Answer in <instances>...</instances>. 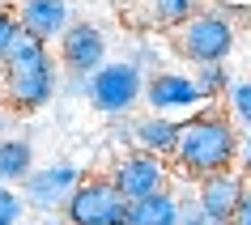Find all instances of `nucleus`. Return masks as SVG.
<instances>
[{
	"instance_id": "1",
	"label": "nucleus",
	"mask_w": 251,
	"mask_h": 225,
	"mask_svg": "<svg viewBox=\"0 0 251 225\" xmlns=\"http://www.w3.org/2000/svg\"><path fill=\"white\" fill-rule=\"evenodd\" d=\"M0 90H4V106L13 115H39L55 102L60 93V68H55L47 43L30 39L17 30L13 47L0 64Z\"/></svg>"
},
{
	"instance_id": "2",
	"label": "nucleus",
	"mask_w": 251,
	"mask_h": 225,
	"mask_svg": "<svg viewBox=\"0 0 251 225\" xmlns=\"http://www.w3.org/2000/svg\"><path fill=\"white\" fill-rule=\"evenodd\" d=\"M234 153H238V132L230 115L222 111H204L200 106L196 115H187L179 123V140H175V166L187 179H209L217 170H234Z\"/></svg>"
},
{
	"instance_id": "3",
	"label": "nucleus",
	"mask_w": 251,
	"mask_h": 225,
	"mask_svg": "<svg viewBox=\"0 0 251 225\" xmlns=\"http://www.w3.org/2000/svg\"><path fill=\"white\" fill-rule=\"evenodd\" d=\"M171 47L183 55L187 64H226L238 47V26L217 9H200L171 30Z\"/></svg>"
},
{
	"instance_id": "4",
	"label": "nucleus",
	"mask_w": 251,
	"mask_h": 225,
	"mask_svg": "<svg viewBox=\"0 0 251 225\" xmlns=\"http://www.w3.org/2000/svg\"><path fill=\"white\" fill-rule=\"evenodd\" d=\"M141 93H145V68L132 64L128 55H115L98 72H90L85 102L98 115H106V119H128L136 106H141Z\"/></svg>"
},
{
	"instance_id": "5",
	"label": "nucleus",
	"mask_w": 251,
	"mask_h": 225,
	"mask_svg": "<svg viewBox=\"0 0 251 225\" xmlns=\"http://www.w3.org/2000/svg\"><path fill=\"white\" fill-rule=\"evenodd\" d=\"M81 179H85V170L73 158H51V161H43V166H34L17 191H22V200H26V208L34 217H60Z\"/></svg>"
},
{
	"instance_id": "6",
	"label": "nucleus",
	"mask_w": 251,
	"mask_h": 225,
	"mask_svg": "<svg viewBox=\"0 0 251 225\" xmlns=\"http://www.w3.org/2000/svg\"><path fill=\"white\" fill-rule=\"evenodd\" d=\"M60 217L68 225H128V200L115 191L106 174H90L77 183Z\"/></svg>"
},
{
	"instance_id": "7",
	"label": "nucleus",
	"mask_w": 251,
	"mask_h": 225,
	"mask_svg": "<svg viewBox=\"0 0 251 225\" xmlns=\"http://www.w3.org/2000/svg\"><path fill=\"white\" fill-rule=\"evenodd\" d=\"M55 60H60V72H77V77H90L111 60V39L106 30L90 17H73V26L60 34L55 43Z\"/></svg>"
},
{
	"instance_id": "8",
	"label": "nucleus",
	"mask_w": 251,
	"mask_h": 225,
	"mask_svg": "<svg viewBox=\"0 0 251 225\" xmlns=\"http://www.w3.org/2000/svg\"><path fill=\"white\" fill-rule=\"evenodd\" d=\"M141 102H145L149 115L175 119V115H196L200 106H204V98H200L192 72H179V68H149Z\"/></svg>"
},
{
	"instance_id": "9",
	"label": "nucleus",
	"mask_w": 251,
	"mask_h": 225,
	"mask_svg": "<svg viewBox=\"0 0 251 225\" xmlns=\"http://www.w3.org/2000/svg\"><path fill=\"white\" fill-rule=\"evenodd\" d=\"M106 179L115 183V191L128 204L132 200H145L153 196V191H166V183H171V170H166V161L153 158V153H119L115 161H111V170H106Z\"/></svg>"
},
{
	"instance_id": "10",
	"label": "nucleus",
	"mask_w": 251,
	"mask_h": 225,
	"mask_svg": "<svg viewBox=\"0 0 251 225\" xmlns=\"http://www.w3.org/2000/svg\"><path fill=\"white\" fill-rule=\"evenodd\" d=\"M9 9H13L22 34L47 43V47L60 43V34L73 26V0H17Z\"/></svg>"
},
{
	"instance_id": "11",
	"label": "nucleus",
	"mask_w": 251,
	"mask_h": 225,
	"mask_svg": "<svg viewBox=\"0 0 251 225\" xmlns=\"http://www.w3.org/2000/svg\"><path fill=\"white\" fill-rule=\"evenodd\" d=\"M243 191H247V179H243L238 170H217V174H209V179H200V183H196V204L209 212V221L230 225V217H234Z\"/></svg>"
},
{
	"instance_id": "12",
	"label": "nucleus",
	"mask_w": 251,
	"mask_h": 225,
	"mask_svg": "<svg viewBox=\"0 0 251 225\" xmlns=\"http://www.w3.org/2000/svg\"><path fill=\"white\" fill-rule=\"evenodd\" d=\"M124 140H132V149L136 153H153V158H171L175 153V140H179V119H166V115H128L124 119Z\"/></svg>"
},
{
	"instance_id": "13",
	"label": "nucleus",
	"mask_w": 251,
	"mask_h": 225,
	"mask_svg": "<svg viewBox=\"0 0 251 225\" xmlns=\"http://www.w3.org/2000/svg\"><path fill=\"white\" fill-rule=\"evenodd\" d=\"M34 166H39V161H34V136L30 132L0 136V183L4 187H22Z\"/></svg>"
},
{
	"instance_id": "14",
	"label": "nucleus",
	"mask_w": 251,
	"mask_h": 225,
	"mask_svg": "<svg viewBox=\"0 0 251 225\" xmlns=\"http://www.w3.org/2000/svg\"><path fill=\"white\" fill-rule=\"evenodd\" d=\"M204 0H141V17L136 26L141 30H175L183 26L192 13H200Z\"/></svg>"
},
{
	"instance_id": "15",
	"label": "nucleus",
	"mask_w": 251,
	"mask_h": 225,
	"mask_svg": "<svg viewBox=\"0 0 251 225\" xmlns=\"http://www.w3.org/2000/svg\"><path fill=\"white\" fill-rule=\"evenodd\" d=\"M179 208H183V200L166 187V191H153L145 200H132L128 204V225H179Z\"/></svg>"
},
{
	"instance_id": "16",
	"label": "nucleus",
	"mask_w": 251,
	"mask_h": 225,
	"mask_svg": "<svg viewBox=\"0 0 251 225\" xmlns=\"http://www.w3.org/2000/svg\"><path fill=\"white\" fill-rule=\"evenodd\" d=\"M192 81H196V90L204 102H213V98H226L230 93V85H234V72L226 64H200L196 72H192Z\"/></svg>"
},
{
	"instance_id": "17",
	"label": "nucleus",
	"mask_w": 251,
	"mask_h": 225,
	"mask_svg": "<svg viewBox=\"0 0 251 225\" xmlns=\"http://www.w3.org/2000/svg\"><path fill=\"white\" fill-rule=\"evenodd\" d=\"M226 102H230V123L251 128V77H238L226 93Z\"/></svg>"
},
{
	"instance_id": "18",
	"label": "nucleus",
	"mask_w": 251,
	"mask_h": 225,
	"mask_svg": "<svg viewBox=\"0 0 251 225\" xmlns=\"http://www.w3.org/2000/svg\"><path fill=\"white\" fill-rule=\"evenodd\" d=\"M26 217H30V208H26V200H22V191L0 183V225H22Z\"/></svg>"
},
{
	"instance_id": "19",
	"label": "nucleus",
	"mask_w": 251,
	"mask_h": 225,
	"mask_svg": "<svg viewBox=\"0 0 251 225\" xmlns=\"http://www.w3.org/2000/svg\"><path fill=\"white\" fill-rule=\"evenodd\" d=\"M85 90H90V77H77V72H60V93H55V98H68V102H85Z\"/></svg>"
},
{
	"instance_id": "20",
	"label": "nucleus",
	"mask_w": 251,
	"mask_h": 225,
	"mask_svg": "<svg viewBox=\"0 0 251 225\" xmlns=\"http://www.w3.org/2000/svg\"><path fill=\"white\" fill-rule=\"evenodd\" d=\"M17 17H13V9L9 4H0V64H4V55H9V47H13V39H17Z\"/></svg>"
},
{
	"instance_id": "21",
	"label": "nucleus",
	"mask_w": 251,
	"mask_h": 225,
	"mask_svg": "<svg viewBox=\"0 0 251 225\" xmlns=\"http://www.w3.org/2000/svg\"><path fill=\"white\" fill-rule=\"evenodd\" d=\"M132 64H141L149 72V64H158V43H149L145 34H136V43H132V55H128Z\"/></svg>"
},
{
	"instance_id": "22",
	"label": "nucleus",
	"mask_w": 251,
	"mask_h": 225,
	"mask_svg": "<svg viewBox=\"0 0 251 225\" xmlns=\"http://www.w3.org/2000/svg\"><path fill=\"white\" fill-rule=\"evenodd\" d=\"M179 225H217V221H209V212L192 200V204H183V208H179Z\"/></svg>"
},
{
	"instance_id": "23",
	"label": "nucleus",
	"mask_w": 251,
	"mask_h": 225,
	"mask_svg": "<svg viewBox=\"0 0 251 225\" xmlns=\"http://www.w3.org/2000/svg\"><path fill=\"white\" fill-rule=\"evenodd\" d=\"M234 166H238V174H243V179L251 174V128H247L243 136H238V153H234Z\"/></svg>"
},
{
	"instance_id": "24",
	"label": "nucleus",
	"mask_w": 251,
	"mask_h": 225,
	"mask_svg": "<svg viewBox=\"0 0 251 225\" xmlns=\"http://www.w3.org/2000/svg\"><path fill=\"white\" fill-rule=\"evenodd\" d=\"M13 123H17V115H13V111H9L4 102H0V136H9V132H13Z\"/></svg>"
},
{
	"instance_id": "25",
	"label": "nucleus",
	"mask_w": 251,
	"mask_h": 225,
	"mask_svg": "<svg viewBox=\"0 0 251 225\" xmlns=\"http://www.w3.org/2000/svg\"><path fill=\"white\" fill-rule=\"evenodd\" d=\"M22 225H68L64 217H26Z\"/></svg>"
},
{
	"instance_id": "26",
	"label": "nucleus",
	"mask_w": 251,
	"mask_h": 225,
	"mask_svg": "<svg viewBox=\"0 0 251 225\" xmlns=\"http://www.w3.org/2000/svg\"><path fill=\"white\" fill-rule=\"evenodd\" d=\"M4 4H17V0H4Z\"/></svg>"
}]
</instances>
